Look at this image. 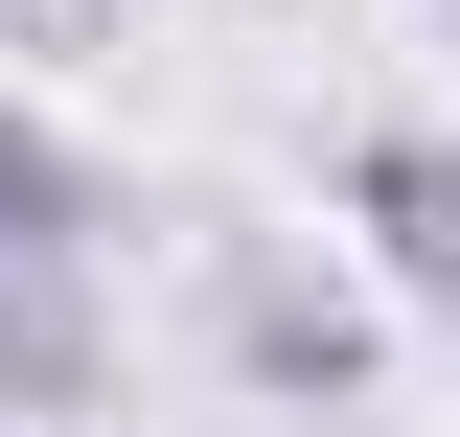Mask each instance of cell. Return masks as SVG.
Segmentation results:
<instances>
[{
	"instance_id": "6da1fadb",
	"label": "cell",
	"mask_w": 460,
	"mask_h": 437,
	"mask_svg": "<svg viewBox=\"0 0 460 437\" xmlns=\"http://www.w3.org/2000/svg\"><path fill=\"white\" fill-rule=\"evenodd\" d=\"M208 345H230V391H253V415H368V391H392L368 276H323L299 230H230V254H208Z\"/></svg>"
},
{
	"instance_id": "3957f363",
	"label": "cell",
	"mask_w": 460,
	"mask_h": 437,
	"mask_svg": "<svg viewBox=\"0 0 460 437\" xmlns=\"http://www.w3.org/2000/svg\"><path fill=\"white\" fill-rule=\"evenodd\" d=\"M0 415H23V437L115 415V299H93V254H0Z\"/></svg>"
},
{
	"instance_id": "7a4b0ae2",
	"label": "cell",
	"mask_w": 460,
	"mask_h": 437,
	"mask_svg": "<svg viewBox=\"0 0 460 437\" xmlns=\"http://www.w3.org/2000/svg\"><path fill=\"white\" fill-rule=\"evenodd\" d=\"M345 230H368V276H392L414 323H460V138L438 115H368L345 138Z\"/></svg>"
},
{
	"instance_id": "5b68a950",
	"label": "cell",
	"mask_w": 460,
	"mask_h": 437,
	"mask_svg": "<svg viewBox=\"0 0 460 437\" xmlns=\"http://www.w3.org/2000/svg\"><path fill=\"white\" fill-rule=\"evenodd\" d=\"M0 47H23V69H115V47H138V0H0Z\"/></svg>"
},
{
	"instance_id": "277c9868",
	"label": "cell",
	"mask_w": 460,
	"mask_h": 437,
	"mask_svg": "<svg viewBox=\"0 0 460 437\" xmlns=\"http://www.w3.org/2000/svg\"><path fill=\"white\" fill-rule=\"evenodd\" d=\"M0 254H115V162L23 93H0Z\"/></svg>"
},
{
	"instance_id": "8992f818",
	"label": "cell",
	"mask_w": 460,
	"mask_h": 437,
	"mask_svg": "<svg viewBox=\"0 0 460 437\" xmlns=\"http://www.w3.org/2000/svg\"><path fill=\"white\" fill-rule=\"evenodd\" d=\"M0 437H23V415H0Z\"/></svg>"
}]
</instances>
